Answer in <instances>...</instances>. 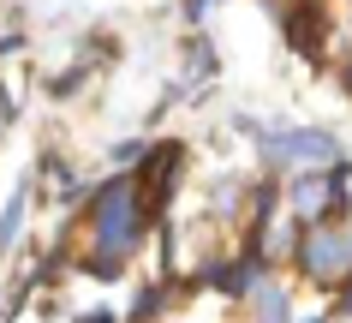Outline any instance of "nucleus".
Wrapping results in <instances>:
<instances>
[{
    "instance_id": "nucleus-1",
    "label": "nucleus",
    "mask_w": 352,
    "mask_h": 323,
    "mask_svg": "<svg viewBox=\"0 0 352 323\" xmlns=\"http://www.w3.org/2000/svg\"><path fill=\"white\" fill-rule=\"evenodd\" d=\"M90 246L78 251V269L84 275H96V282H113L120 269L131 264V251H138V240H144L149 216H144V198H138V180L131 174H113V180H102V186L90 191Z\"/></svg>"
},
{
    "instance_id": "nucleus-2",
    "label": "nucleus",
    "mask_w": 352,
    "mask_h": 323,
    "mask_svg": "<svg viewBox=\"0 0 352 323\" xmlns=\"http://www.w3.org/2000/svg\"><path fill=\"white\" fill-rule=\"evenodd\" d=\"M293 258L298 269L322 287H340L352 275V228L346 222H305L293 240Z\"/></svg>"
},
{
    "instance_id": "nucleus-3",
    "label": "nucleus",
    "mask_w": 352,
    "mask_h": 323,
    "mask_svg": "<svg viewBox=\"0 0 352 323\" xmlns=\"http://www.w3.org/2000/svg\"><path fill=\"white\" fill-rule=\"evenodd\" d=\"M257 138H263V156L275 162V168H293V162H340V138L334 132H322V126H298V132H263L257 126Z\"/></svg>"
},
{
    "instance_id": "nucleus-4",
    "label": "nucleus",
    "mask_w": 352,
    "mask_h": 323,
    "mask_svg": "<svg viewBox=\"0 0 352 323\" xmlns=\"http://www.w3.org/2000/svg\"><path fill=\"white\" fill-rule=\"evenodd\" d=\"M275 6V19L287 24V42H293L305 60H322L329 48V19H322V6L316 0H269Z\"/></svg>"
},
{
    "instance_id": "nucleus-5",
    "label": "nucleus",
    "mask_w": 352,
    "mask_h": 323,
    "mask_svg": "<svg viewBox=\"0 0 352 323\" xmlns=\"http://www.w3.org/2000/svg\"><path fill=\"white\" fill-rule=\"evenodd\" d=\"M251 305H257V323H293L287 287H275V282H257V287H251Z\"/></svg>"
},
{
    "instance_id": "nucleus-6",
    "label": "nucleus",
    "mask_w": 352,
    "mask_h": 323,
    "mask_svg": "<svg viewBox=\"0 0 352 323\" xmlns=\"http://www.w3.org/2000/svg\"><path fill=\"white\" fill-rule=\"evenodd\" d=\"M24 204H30V186L12 191V204H6V216H0V251L19 246V233H24Z\"/></svg>"
},
{
    "instance_id": "nucleus-7",
    "label": "nucleus",
    "mask_w": 352,
    "mask_h": 323,
    "mask_svg": "<svg viewBox=\"0 0 352 323\" xmlns=\"http://www.w3.org/2000/svg\"><path fill=\"white\" fill-rule=\"evenodd\" d=\"M144 144H138V138H126V144H113V162H144Z\"/></svg>"
},
{
    "instance_id": "nucleus-8",
    "label": "nucleus",
    "mask_w": 352,
    "mask_h": 323,
    "mask_svg": "<svg viewBox=\"0 0 352 323\" xmlns=\"http://www.w3.org/2000/svg\"><path fill=\"white\" fill-rule=\"evenodd\" d=\"M12 114H19V108H12V96H6V84H0V132L12 126Z\"/></svg>"
},
{
    "instance_id": "nucleus-9",
    "label": "nucleus",
    "mask_w": 352,
    "mask_h": 323,
    "mask_svg": "<svg viewBox=\"0 0 352 323\" xmlns=\"http://www.w3.org/2000/svg\"><path fill=\"white\" fill-rule=\"evenodd\" d=\"M78 323H120V317H113V311H102V305H96V311H84V317H78Z\"/></svg>"
},
{
    "instance_id": "nucleus-10",
    "label": "nucleus",
    "mask_w": 352,
    "mask_h": 323,
    "mask_svg": "<svg viewBox=\"0 0 352 323\" xmlns=\"http://www.w3.org/2000/svg\"><path fill=\"white\" fill-rule=\"evenodd\" d=\"M305 323H329V317H305Z\"/></svg>"
}]
</instances>
